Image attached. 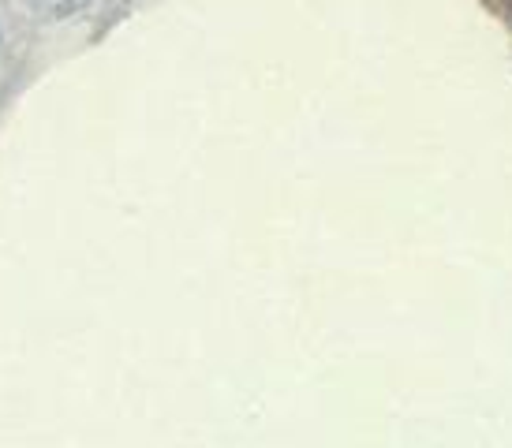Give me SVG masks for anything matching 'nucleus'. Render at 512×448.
<instances>
[{
	"mask_svg": "<svg viewBox=\"0 0 512 448\" xmlns=\"http://www.w3.org/2000/svg\"><path fill=\"white\" fill-rule=\"evenodd\" d=\"M45 12H53V15H68V12H75L83 0H38Z\"/></svg>",
	"mask_w": 512,
	"mask_h": 448,
	"instance_id": "nucleus-1",
	"label": "nucleus"
}]
</instances>
